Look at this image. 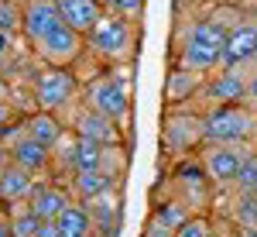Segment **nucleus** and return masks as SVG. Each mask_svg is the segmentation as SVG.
Here are the masks:
<instances>
[{
    "label": "nucleus",
    "mask_w": 257,
    "mask_h": 237,
    "mask_svg": "<svg viewBox=\"0 0 257 237\" xmlns=\"http://www.w3.org/2000/svg\"><path fill=\"white\" fill-rule=\"evenodd\" d=\"M31 90H35L38 110L65 114V110L76 103V97H79V79L72 76L65 65H45L38 76H35Z\"/></svg>",
    "instance_id": "39448f33"
},
{
    "label": "nucleus",
    "mask_w": 257,
    "mask_h": 237,
    "mask_svg": "<svg viewBox=\"0 0 257 237\" xmlns=\"http://www.w3.org/2000/svg\"><path fill=\"white\" fill-rule=\"evenodd\" d=\"M11 120H14V107H11V100H0V134L11 127Z\"/></svg>",
    "instance_id": "bb28decb"
},
{
    "label": "nucleus",
    "mask_w": 257,
    "mask_h": 237,
    "mask_svg": "<svg viewBox=\"0 0 257 237\" xmlns=\"http://www.w3.org/2000/svg\"><path fill=\"white\" fill-rule=\"evenodd\" d=\"M113 186H117V179L110 176V172H103V169H86V172H72V176H69V189H72V196L82 199V203L103 196V193L113 189Z\"/></svg>",
    "instance_id": "6ab92c4d"
},
{
    "label": "nucleus",
    "mask_w": 257,
    "mask_h": 237,
    "mask_svg": "<svg viewBox=\"0 0 257 237\" xmlns=\"http://www.w3.org/2000/svg\"><path fill=\"white\" fill-rule=\"evenodd\" d=\"M24 131L31 134L35 141L41 144H48V148H55L65 134H69V124L62 120V114H52V110H38V114H31V117H24Z\"/></svg>",
    "instance_id": "f3484780"
},
{
    "label": "nucleus",
    "mask_w": 257,
    "mask_h": 237,
    "mask_svg": "<svg viewBox=\"0 0 257 237\" xmlns=\"http://www.w3.org/2000/svg\"><path fill=\"white\" fill-rule=\"evenodd\" d=\"M230 217L237 227H257V193L237 189V196L230 203Z\"/></svg>",
    "instance_id": "4be33fe9"
},
{
    "label": "nucleus",
    "mask_w": 257,
    "mask_h": 237,
    "mask_svg": "<svg viewBox=\"0 0 257 237\" xmlns=\"http://www.w3.org/2000/svg\"><path fill=\"white\" fill-rule=\"evenodd\" d=\"M110 14H127V18H134L141 7H144V0H99Z\"/></svg>",
    "instance_id": "393cba45"
},
{
    "label": "nucleus",
    "mask_w": 257,
    "mask_h": 237,
    "mask_svg": "<svg viewBox=\"0 0 257 237\" xmlns=\"http://www.w3.org/2000/svg\"><path fill=\"white\" fill-rule=\"evenodd\" d=\"M79 138H89L96 141V144H123V127H120L117 120H110L106 114H99V110H93L89 103L82 107V110H76V117H72V124H69Z\"/></svg>",
    "instance_id": "1a4fd4ad"
},
{
    "label": "nucleus",
    "mask_w": 257,
    "mask_h": 237,
    "mask_svg": "<svg viewBox=\"0 0 257 237\" xmlns=\"http://www.w3.org/2000/svg\"><path fill=\"white\" fill-rule=\"evenodd\" d=\"M206 79L209 76H202V72H196V69H185V65L172 69V72H168V83H165V103L175 107V103H182V100L202 93Z\"/></svg>",
    "instance_id": "a211bd4d"
},
{
    "label": "nucleus",
    "mask_w": 257,
    "mask_h": 237,
    "mask_svg": "<svg viewBox=\"0 0 257 237\" xmlns=\"http://www.w3.org/2000/svg\"><path fill=\"white\" fill-rule=\"evenodd\" d=\"M7 223H11V230L14 237H38L41 227H45V220L28 206V203H21V206H11L7 210Z\"/></svg>",
    "instance_id": "412c9836"
},
{
    "label": "nucleus",
    "mask_w": 257,
    "mask_h": 237,
    "mask_svg": "<svg viewBox=\"0 0 257 237\" xmlns=\"http://www.w3.org/2000/svg\"><path fill=\"white\" fill-rule=\"evenodd\" d=\"M59 21H62L59 0H24V7H21V35L28 38V45H35Z\"/></svg>",
    "instance_id": "ddd939ff"
},
{
    "label": "nucleus",
    "mask_w": 257,
    "mask_h": 237,
    "mask_svg": "<svg viewBox=\"0 0 257 237\" xmlns=\"http://www.w3.org/2000/svg\"><path fill=\"white\" fill-rule=\"evenodd\" d=\"M206 141L213 144H250L257 141V110L247 103H219L206 114Z\"/></svg>",
    "instance_id": "20e7f679"
},
{
    "label": "nucleus",
    "mask_w": 257,
    "mask_h": 237,
    "mask_svg": "<svg viewBox=\"0 0 257 237\" xmlns=\"http://www.w3.org/2000/svg\"><path fill=\"white\" fill-rule=\"evenodd\" d=\"M237 237H257V227H240Z\"/></svg>",
    "instance_id": "2f4dec72"
},
{
    "label": "nucleus",
    "mask_w": 257,
    "mask_h": 237,
    "mask_svg": "<svg viewBox=\"0 0 257 237\" xmlns=\"http://www.w3.org/2000/svg\"><path fill=\"white\" fill-rule=\"evenodd\" d=\"M11 48H14V31H0V62L11 55Z\"/></svg>",
    "instance_id": "c85d7f7f"
},
{
    "label": "nucleus",
    "mask_w": 257,
    "mask_h": 237,
    "mask_svg": "<svg viewBox=\"0 0 257 237\" xmlns=\"http://www.w3.org/2000/svg\"><path fill=\"white\" fill-rule=\"evenodd\" d=\"M0 237H14V230H11V223H7V220H0Z\"/></svg>",
    "instance_id": "473e14b6"
},
{
    "label": "nucleus",
    "mask_w": 257,
    "mask_h": 237,
    "mask_svg": "<svg viewBox=\"0 0 257 237\" xmlns=\"http://www.w3.org/2000/svg\"><path fill=\"white\" fill-rule=\"evenodd\" d=\"M161 141L168 151L175 155H189L196 151V144H206V117H182V114H172L161 127Z\"/></svg>",
    "instance_id": "6e6552de"
},
{
    "label": "nucleus",
    "mask_w": 257,
    "mask_h": 237,
    "mask_svg": "<svg viewBox=\"0 0 257 237\" xmlns=\"http://www.w3.org/2000/svg\"><path fill=\"white\" fill-rule=\"evenodd\" d=\"M257 59V24L240 21L237 28L226 31L223 41V69H243Z\"/></svg>",
    "instance_id": "9b49d317"
},
{
    "label": "nucleus",
    "mask_w": 257,
    "mask_h": 237,
    "mask_svg": "<svg viewBox=\"0 0 257 237\" xmlns=\"http://www.w3.org/2000/svg\"><path fill=\"white\" fill-rule=\"evenodd\" d=\"M72 203H76V196H72L69 182H65V186H59V182H38L35 193H31V199H28V206H31L45 223L59 220V213L65 206H72Z\"/></svg>",
    "instance_id": "4468645a"
},
{
    "label": "nucleus",
    "mask_w": 257,
    "mask_h": 237,
    "mask_svg": "<svg viewBox=\"0 0 257 237\" xmlns=\"http://www.w3.org/2000/svg\"><path fill=\"white\" fill-rule=\"evenodd\" d=\"M4 148H7V158H11L14 165L28 169V172H35V176H45V172L52 169V158H55L48 144L35 141L28 131H24V124H21V134H18V138H11Z\"/></svg>",
    "instance_id": "9d476101"
},
{
    "label": "nucleus",
    "mask_w": 257,
    "mask_h": 237,
    "mask_svg": "<svg viewBox=\"0 0 257 237\" xmlns=\"http://www.w3.org/2000/svg\"><path fill=\"white\" fill-rule=\"evenodd\" d=\"M7 97H11V86H7V79L0 76V100H7Z\"/></svg>",
    "instance_id": "7c9ffc66"
},
{
    "label": "nucleus",
    "mask_w": 257,
    "mask_h": 237,
    "mask_svg": "<svg viewBox=\"0 0 257 237\" xmlns=\"http://www.w3.org/2000/svg\"><path fill=\"white\" fill-rule=\"evenodd\" d=\"M134 45H138V31H134V18L127 14L106 11L99 24L86 35V48L110 65H127V59L134 55Z\"/></svg>",
    "instance_id": "f03ea898"
},
{
    "label": "nucleus",
    "mask_w": 257,
    "mask_h": 237,
    "mask_svg": "<svg viewBox=\"0 0 257 237\" xmlns=\"http://www.w3.org/2000/svg\"><path fill=\"white\" fill-rule=\"evenodd\" d=\"M82 48H86V38H82L65 18H62L59 24H52V28L31 45V52H35L45 65H65V69H69L72 62L82 59Z\"/></svg>",
    "instance_id": "423d86ee"
},
{
    "label": "nucleus",
    "mask_w": 257,
    "mask_h": 237,
    "mask_svg": "<svg viewBox=\"0 0 257 237\" xmlns=\"http://www.w3.org/2000/svg\"><path fill=\"white\" fill-rule=\"evenodd\" d=\"M144 237H175V230H172V227H165V223H161V220H148V230H144Z\"/></svg>",
    "instance_id": "a878e982"
},
{
    "label": "nucleus",
    "mask_w": 257,
    "mask_h": 237,
    "mask_svg": "<svg viewBox=\"0 0 257 237\" xmlns=\"http://www.w3.org/2000/svg\"><path fill=\"white\" fill-rule=\"evenodd\" d=\"M55 227H59L62 237H96V223H93V213H89V206L76 199L72 206H65L59 213V220H52Z\"/></svg>",
    "instance_id": "aec40b11"
},
{
    "label": "nucleus",
    "mask_w": 257,
    "mask_h": 237,
    "mask_svg": "<svg viewBox=\"0 0 257 237\" xmlns=\"http://www.w3.org/2000/svg\"><path fill=\"white\" fill-rule=\"evenodd\" d=\"M223 41H226V28H219L216 21H192L182 35L178 65L213 76L216 69H223Z\"/></svg>",
    "instance_id": "f257e3e1"
},
{
    "label": "nucleus",
    "mask_w": 257,
    "mask_h": 237,
    "mask_svg": "<svg viewBox=\"0 0 257 237\" xmlns=\"http://www.w3.org/2000/svg\"><path fill=\"white\" fill-rule=\"evenodd\" d=\"M0 220H7V206L4 203H0Z\"/></svg>",
    "instance_id": "72a5a7b5"
},
{
    "label": "nucleus",
    "mask_w": 257,
    "mask_h": 237,
    "mask_svg": "<svg viewBox=\"0 0 257 237\" xmlns=\"http://www.w3.org/2000/svg\"><path fill=\"white\" fill-rule=\"evenodd\" d=\"M202 97L209 100L213 107H219V103H247V72H240V69H216L213 76L206 79Z\"/></svg>",
    "instance_id": "f8f14e48"
},
{
    "label": "nucleus",
    "mask_w": 257,
    "mask_h": 237,
    "mask_svg": "<svg viewBox=\"0 0 257 237\" xmlns=\"http://www.w3.org/2000/svg\"><path fill=\"white\" fill-rule=\"evenodd\" d=\"M243 158H247V148L243 144H213V141H206L199 162H202L206 176H209V182L216 189H237Z\"/></svg>",
    "instance_id": "0eeeda50"
},
{
    "label": "nucleus",
    "mask_w": 257,
    "mask_h": 237,
    "mask_svg": "<svg viewBox=\"0 0 257 237\" xmlns=\"http://www.w3.org/2000/svg\"><path fill=\"white\" fill-rule=\"evenodd\" d=\"M175 237H216V230H213L209 213H192V217L175 230Z\"/></svg>",
    "instance_id": "5701e85b"
},
{
    "label": "nucleus",
    "mask_w": 257,
    "mask_h": 237,
    "mask_svg": "<svg viewBox=\"0 0 257 237\" xmlns=\"http://www.w3.org/2000/svg\"><path fill=\"white\" fill-rule=\"evenodd\" d=\"M38 237H62V234H59V227H55V223H45Z\"/></svg>",
    "instance_id": "c756f323"
},
{
    "label": "nucleus",
    "mask_w": 257,
    "mask_h": 237,
    "mask_svg": "<svg viewBox=\"0 0 257 237\" xmlns=\"http://www.w3.org/2000/svg\"><path fill=\"white\" fill-rule=\"evenodd\" d=\"M0 31H21V7L14 0H0Z\"/></svg>",
    "instance_id": "b1692460"
},
{
    "label": "nucleus",
    "mask_w": 257,
    "mask_h": 237,
    "mask_svg": "<svg viewBox=\"0 0 257 237\" xmlns=\"http://www.w3.org/2000/svg\"><path fill=\"white\" fill-rule=\"evenodd\" d=\"M86 103L99 114H106L110 120H117L120 127H127V117H131V69L113 65L110 72L89 79Z\"/></svg>",
    "instance_id": "7ed1b4c3"
},
{
    "label": "nucleus",
    "mask_w": 257,
    "mask_h": 237,
    "mask_svg": "<svg viewBox=\"0 0 257 237\" xmlns=\"http://www.w3.org/2000/svg\"><path fill=\"white\" fill-rule=\"evenodd\" d=\"M254 62H257V59H254Z\"/></svg>",
    "instance_id": "f704fd0d"
},
{
    "label": "nucleus",
    "mask_w": 257,
    "mask_h": 237,
    "mask_svg": "<svg viewBox=\"0 0 257 237\" xmlns=\"http://www.w3.org/2000/svg\"><path fill=\"white\" fill-rule=\"evenodd\" d=\"M247 107H254V110H257V69H254V72H247Z\"/></svg>",
    "instance_id": "cd10ccee"
},
{
    "label": "nucleus",
    "mask_w": 257,
    "mask_h": 237,
    "mask_svg": "<svg viewBox=\"0 0 257 237\" xmlns=\"http://www.w3.org/2000/svg\"><path fill=\"white\" fill-rule=\"evenodd\" d=\"M59 11L82 38H86V35L99 24V18L106 14V7H103L99 0H59Z\"/></svg>",
    "instance_id": "dca6fc26"
},
{
    "label": "nucleus",
    "mask_w": 257,
    "mask_h": 237,
    "mask_svg": "<svg viewBox=\"0 0 257 237\" xmlns=\"http://www.w3.org/2000/svg\"><path fill=\"white\" fill-rule=\"evenodd\" d=\"M35 186H38V176L28 172V169H21V165H14V162H7V165L0 169V203H4L7 210L28 203L31 193H35Z\"/></svg>",
    "instance_id": "2eb2a0df"
}]
</instances>
